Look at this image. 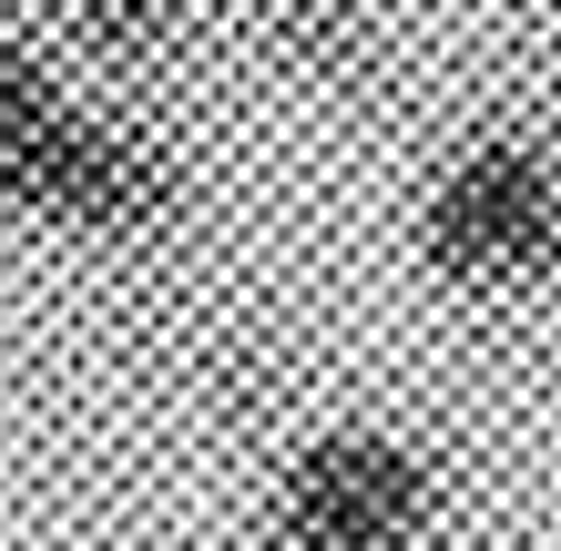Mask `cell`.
Listing matches in <instances>:
<instances>
[{"instance_id": "obj_1", "label": "cell", "mask_w": 561, "mask_h": 551, "mask_svg": "<svg viewBox=\"0 0 561 551\" xmlns=\"http://www.w3.org/2000/svg\"><path fill=\"white\" fill-rule=\"evenodd\" d=\"M409 245L449 297H541L561 276V153L511 123L459 134L419 184Z\"/></svg>"}, {"instance_id": "obj_2", "label": "cell", "mask_w": 561, "mask_h": 551, "mask_svg": "<svg viewBox=\"0 0 561 551\" xmlns=\"http://www.w3.org/2000/svg\"><path fill=\"white\" fill-rule=\"evenodd\" d=\"M439 460L378 418L307 429L266 480V531L276 551H428L439 541Z\"/></svg>"}, {"instance_id": "obj_3", "label": "cell", "mask_w": 561, "mask_h": 551, "mask_svg": "<svg viewBox=\"0 0 561 551\" xmlns=\"http://www.w3.org/2000/svg\"><path fill=\"white\" fill-rule=\"evenodd\" d=\"M0 215L42 225V236H92V245H134L163 236L184 215V153L144 134L123 113L72 103L42 144H21L0 164Z\"/></svg>"}, {"instance_id": "obj_4", "label": "cell", "mask_w": 561, "mask_h": 551, "mask_svg": "<svg viewBox=\"0 0 561 551\" xmlns=\"http://www.w3.org/2000/svg\"><path fill=\"white\" fill-rule=\"evenodd\" d=\"M378 11L368 0H266V61L307 92H357L378 72Z\"/></svg>"}, {"instance_id": "obj_5", "label": "cell", "mask_w": 561, "mask_h": 551, "mask_svg": "<svg viewBox=\"0 0 561 551\" xmlns=\"http://www.w3.org/2000/svg\"><path fill=\"white\" fill-rule=\"evenodd\" d=\"M61 113H72L61 61H51L42 42H21V31H0V164H11L21 144H42Z\"/></svg>"}, {"instance_id": "obj_6", "label": "cell", "mask_w": 561, "mask_h": 551, "mask_svg": "<svg viewBox=\"0 0 561 551\" xmlns=\"http://www.w3.org/2000/svg\"><path fill=\"white\" fill-rule=\"evenodd\" d=\"M72 31L103 61H153L184 31V0H72Z\"/></svg>"}]
</instances>
